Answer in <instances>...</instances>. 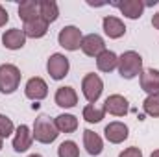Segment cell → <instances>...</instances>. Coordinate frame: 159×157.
Masks as SVG:
<instances>
[{"instance_id":"cell-1","label":"cell","mask_w":159,"mask_h":157,"mask_svg":"<svg viewBox=\"0 0 159 157\" xmlns=\"http://www.w3.org/2000/svg\"><path fill=\"white\" fill-rule=\"evenodd\" d=\"M119 74L124 79H133L135 76H141L143 72V57L135 50H128L122 56H119Z\"/></svg>"},{"instance_id":"cell-2","label":"cell","mask_w":159,"mask_h":157,"mask_svg":"<svg viewBox=\"0 0 159 157\" xmlns=\"http://www.w3.org/2000/svg\"><path fill=\"white\" fill-rule=\"evenodd\" d=\"M32 135L34 139L41 142V144H50L57 139L59 131L54 124V120L48 117V115H39L34 122V129H32Z\"/></svg>"},{"instance_id":"cell-3","label":"cell","mask_w":159,"mask_h":157,"mask_svg":"<svg viewBox=\"0 0 159 157\" xmlns=\"http://www.w3.org/2000/svg\"><path fill=\"white\" fill-rule=\"evenodd\" d=\"M20 78H22V74H20L19 67H15L11 63L0 65V92L13 94L20 85Z\"/></svg>"},{"instance_id":"cell-4","label":"cell","mask_w":159,"mask_h":157,"mask_svg":"<svg viewBox=\"0 0 159 157\" xmlns=\"http://www.w3.org/2000/svg\"><path fill=\"white\" fill-rule=\"evenodd\" d=\"M81 92H83V96H85V100L89 104L98 102V98L104 92V81H102V78L98 74H94V72L85 74L83 79H81Z\"/></svg>"},{"instance_id":"cell-5","label":"cell","mask_w":159,"mask_h":157,"mask_svg":"<svg viewBox=\"0 0 159 157\" xmlns=\"http://www.w3.org/2000/svg\"><path fill=\"white\" fill-rule=\"evenodd\" d=\"M69 69H70V63H69V57L63 56V54H52L46 61V70L50 74V78L59 81L69 74Z\"/></svg>"},{"instance_id":"cell-6","label":"cell","mask_w":159,"mask_h":157,"mask_svg":"<svg viewBox=\"0 0 159 157\" xmlns=\"http://www.w3.org/2000/svg\"><path fill=\"white\" fill-rule=\"evenodd\" d=\"M81 39H83L81 30L76 28V26H65V28H61V32L57 34V43H59V46H63V48L69 50V52L80 50Z\"/></svg>"},{"instance_id":"cell-7","label":"cell","mask_w":159,"mask_h":157,"mask_svg":"<svg viewBox=\"0 0 159 157\" xmlns=\"http://www.w3.org/2000/svg\"><path fill=\"white\" fill-rule=\"evenodd\" d=\"M24 94H26V98H30V100H34V102L44 100V98L48 96V85H46V81L43 78H39V76L30 78L26 81Z\"/></svg>"},{"instance_id":"cell-8","label":"cell","mask_w":159,"mask_h":157,"mask_svg":"<svg viewBox=\"0 0 159 157\" xmlns=\"http://www.w3.org/2000/svg\"><path fill=\"white\" fill-rule=\"evenodd\" d=\"M81 52L89 57H98L104 50H106V43L104 39L98 35V34H89V35H83L81 39Z\"/></svg>"},{"instance_id":"cell-9","label":"cell","mask_w":159,"mask_h":157,"mask_svg":"<svg viewBox=\"0 0 159 157\" xmlns=\"http://www.w3.org/2000/svg\"><path fill=\"white\" fill-rule=\"evenodd\" d=\"M141 89L148 96H159V70L157 69H146L139 76Z\"/></svg>"},{"instance_id":"cell-10","label":"cell","mask_w":159,"mask_h":157,"mask_svg":"<svg viewBox=\"0 0 159 157\" xmlns=\"http://www.w3.org/2000/svg\"><path fill=\"white\" fill-rule=\"evenodd\" d=\"M104 109H106V113H109L113 117H126L129 111V104L122 94H111L106 98Z\"/></svg>"},{"instance_id":"cell-11","label":"cell","mask_w":159,"mask_h":157,"mask_svg":"<svg viewBox=\"0 0 159 157\" xmlns=\"http://www.w3.org/2000/svg\"><path fill=\"white\" fill-rule=\"evenodd\" d=\"M34 142V135H32V129L26 126V124H20L17 129H15V137H13V150L17 154H22L26 150H30Z\"/></svg>"},{"instance_id":"cell-12","label":"cell","mask_w":159,"mask_h":157,"mask_svg":"<svg viewBox=\"0 0 159 157\" xmlns=\"http://www.w3.org/2000/svg\"><path fill=\"white\" fill-rule=\"evenodd\" d=\"M111 6H117L120 9V13L131 20H137L143 17L144 11V4L143 0H122V2H111Z\"/></svg>"},{"instance_id":"cell-13","label":"cell","mask_w":159,"mask_h":157,"mask_svg":"<svg viewBox=\"0 0 159 157\" xmlns=\"http://www.w3.org/2000/svg\"><path fill=\"white\" fill-rule=\"evenodd\" d=\"M104 133H106V139H107L111 144H120V142H124V141L128 139L129 129H128V126H126L124 122H109V124L106 126Z\"/></svg>"},{"instance_id":"cell-14","label":"cell","mask_w":159,"mask_h":157,"mask_svg":"<svg viewBox=\"0 0 159 157\" xmlns=\"http://www.w3.org/2000/svg\"><path fill=\"white\" fill-rule=\"evenodd\" d=\"M102 26H104V34L109 39H120L126 34L124 22L120 20L119 17H113V15H106L104 20H102Z\"/></svg>"},{"instance_id":"cell-15","label":"cell","mask_w":159,"mask_h":157,"mask_svg":"<svg viewBox=\"0 0 159 157\" xmlns=\"http://www.w3.org/2000/svg\"><path fill=\"white\" fill-rule=\"evenodd\" d=\"M26 35L22 30L19 28H11V30H6L4 35H2V44L7 48V50H20L24 44H26Z\"/></svg>"},{"instance_id":"cell-16","label":"cell","mask_w":159,"mask_h":157,"mask_svg":"<svg viewBox=\"0 0 159 157\" xmlns=\"http://www.w3.org/2000/svg\"><path fill=\"white\" fill-rule=\"evenodd\" d=\"M83 146H85L87 154L93 155V157L100 155L104 152V141H102V137L98 133L91 131V129H85L83 131Z\"/></svg>"},{"instance_id":"cell-17","label":"cell","mask_w":159,"mask_h":157,"mask_svg":"<svg viewBox=\"0 0 159 157\" xmlns=\"http://www.w3.org/2000/svg\"><path fill=\"white\" fill-rule=\"evenodd\" d=\"M54 100H56V105H59L63 109H70L78 104V94L72 87H59L56 91Z\"/></svg>"},{"instance_id":"cell-18","label":"cell","mask_w":159,"mask_h":157,"mask_svg":"<svg viewBox=\"0 0 159 157\" xmlns=\"http://www.w3.org/2000/svg\"><path fill=\"white\" fill-rule=\"evenodd\" d=\"M22 32H24V35L30 37V39H41V37L46 35L48 24H46L41 17H37V19H34V20H30V22H24Z\"/></svg>"},{"instance_id":"cell-19","label":"cell","mask_w":159,"mask_h":157,"mask_svg":"<svg viewBox=\"0 0 159 157\" xmlns=\"http://www.w3.org/2000/svg\"><path fill=\"white\" fill-rule=\"evenodd\" d=\"M39 17L46 22L52 24L59 17V6L54 0H39Z\"/></svg>"},{"instance_id":"cell-20","label":"cell","mask_w":159,"mask_h":157,"mask_svg":"<svg viewBox=\"0 0 159 157\" xmlns=\"http://www.w3.org/2000/svg\"><path fill=\"white\" fill-rule=\"evenodd\" d=\"M96 67H98V70H102V72H111V70H115L117 67H119V56L113 52V50H104L98 57H96Z\"/></svg>"},{"instance_id":"cell-21","label":"cell","mask_w":159,"mask_h":157,"mask_svg":"<svg viewBox=\"0 0 159 157\" xmlns=\"http://www.w3.org/2000/svg\"><path fill=\"white\" fill-rule=\"evenodd\" d=\"M54 124L59 133H74L78 129V118L69 113H61L54 118Z\"/></svg>"},{"instance_id":"cell-22","label":"cell","mask_w":159,"mask_h":157,"mask_svg":"<svg viewBox=\"0 0 159 157\" xmlns=\"http://www.w3.org/2000/svg\"><path fill=\"white\" fill-rule=\"evenodd\" d=\"M19 17L24 22H30L39 17V0H24L19 6Z\"/></svg>"},{"instance_id":"cell-23","label":"cell","mask_w":159,"mask_h":157,"mask_svg":"<svg viewBox=\"0 0 159 157\" xmlns=\"http://www.w3.org/2000/svg\"><path fill=\"white\" fill-rule=\"evenodd\" d=\"M104 117H106V109L104 107H96L94 104H87L83 107V118L89 124H98V122H102Z\"/></svg>"},{"instance_id":"cell-24","label":"cell","mask_w":159,"mask_h":157,"mask_svg":"<svg viewBox=\"0 0 159 157\" xmlns=\"http://www.w3.org/2000/svg\"><path fill=\"white\" fill-rule=\"evenodd\" d=\"M57 157H80V148L74 141H65L57 148Z\"/></svg>"},{"instance_id":"cell-25","label":"cell","mask_w":159,"mask_h":157,"mask_svg":"<svg viewBox=\"0 0 159 157\" xmlns=\"http://www.w3.org/2000/svg\"><path fill=\"white\" fill-rule=\"evenodd\" d=\"M143 109L148 117H159V96H146L143 102Z\"/></svg>"},{"instance_id":"cell-26","label":"cell","mask_w":159,"mask_h":157,"mask_svg":"<svg viewBox=\"0 0 159 157\" xmlns=\"http://www.w3.org/2000/svg\"><path fill=\"white\" fill-rule=\"evenodd\" d=\"M13 131H15L13 120L9 117H6V115H0V137L2 139H7Z\"/></svg>"},{"instance_id":"cell-27","label":"cell","mask_w":159,"mask_h":157,"mask_svg":"<svg viewBox=\"0 0 159 157\" xmlns=\"http://www.w3.org/2000/svg\"><path fill=\"white\" fill-rule=\"evenodd\" d=\"M119 157H143V152H141V148H137V146H129V148H126L124 152H120Z\"/></svg>"},{"instance_id":"cell-28","label":"cell","mask_w":159,"mask_h":157,"mask_svg":"<svg viewBox=\"0 0 159 157\" xmlns=\"http://www.w3.org/2000/svg\"><path fill=\"white\" fill-rule=\"evenodd\" d=\"M9 20V15H7V11L4 9V6L0 4V28L2 26H6V22Z\"/></svg>"},{"instance_id":"cell-29","label":"cell","mask_w":159,"mask_h":157,"mask_svg":"<svg viewBox=\"0 0 159 157\" xmlns=\"http://www.w3.org/2000/svg\"><path fill=\"white\" fill-rule=\"evenodd\" d=\"M152 26H154L156 30H159V11L154 15V17H152Z\"/></svg>"},{"instance_id":"cell-30","label":"cell","mask_w":159,"mask_h":157,"mask_svg":"<svg viewBox=\"0 0 159 157\" xmlns=\"http://www.w3.org/2000/svg\"><path fill=\"white\" fill-rule=\"evenodd\" d=\"M157 2L159 0H148V2H143V4H144V7H146V6H156Z\"/></svg>"},{"instance_id":"cell-31","label":"cell","mask_w":159,"mask_h":157,"mask_svg":"<svg viewBox=\"0 0 159 157\" xmlns=\"http://www.w3.org/2000/svg\"><path fill=\"white\" fill-rule=\"evenodd\" d=\"M150 157H159V150H156V152H152V155Z\"/></svg>"},{"instance_id":"cell-32","label":"cell","mask_w":159,"mask_h":157,"mask_svg":"<svg viewBox=\"0 0 159 157\" xmlns=\"http://www.w3.org/2000/svg\"><path fill=\"white\" fill-rule=\"evenodd\" d=\"M2 146H4V139L0 137V150H2Z\"/></svg>"},{"instance_id":"cell-33","label":"cell","mask_w":159,"mask_h":157,"mask_svg":"<svg viewBox=\"0 0 159 157\" xmlns=\"http://www.w3.org/2000/svg\"><path fill=\"white\" fill-rule=\"evenodd\" d=\"M28 157H43V155H39V154H32V155H28Z\"/></svg>"}]
</instances>
